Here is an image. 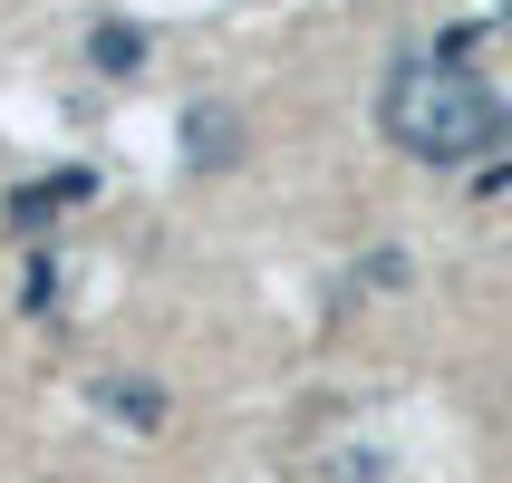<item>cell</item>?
<instances>
[{"label": "cell", "instance_id": "5", "mask_svg": "<svg viewBox=\"0 0 512 483\" xmlns=\"http://www.w3.org/2000/svg\"><path fill=\"white\" fill-rule=\"evenodd\" d=\"M107 406H116V416H136V426H155V416H165V397H155V387H107Z\"/></svg>", "mask_w": 512, "mask_h": 483}, {"label": "cell", "instance_id": "4", "mask_svg": "<svg viewBox=\"0 0 512 483\" xmlns=\"http://www.w3.org/2000/svg\"><path fill=\"white\" fill-rule=\"evenodd\" d=\"M78 194H87V174H58V184H20V194H10V223H20V232H39L58 203H78Z\"/></svg>", "mask_w": 512, "mask_h": 483}, {"label": "cell", "instance_id": "3", "mask_svg": "<svg viewBox=\"0 0 512 483\" xmlns=\"http://www.w3.org/2000/svg\"><path fill=\"white\" fill-rule=\"evenodd\" d=\"M87 58H97L107 78H136V68H145V29L136 20H97V29H87Z\"/></svg>", "mask_w": 512, "mask_h": 483}, {"label": "cell", "instance_id": "1", "mask_svg": "<svg viewBox=\"0 0 512 483\" xmlns=\"http://www.w3.org/2000/svg\"><path fill=\"white\" fill-rule=\"evenodd\" d=\"M377 126L416 165H484L493 145H512V97L455 58H397L377 87Z\"/></svg>", "mask_w": 512, "mask_h": 483}, {"label": "cell", "instance_id": "2", "mask_svg": "<svg viewBox=\"0 0 512 483\" xmlns=\"http://www.w3.org/2000/svg\"><path fill=\"white\" fill-rule=\"evenodd\" d=\"M184 165H242V116L232 107H184Z\"/></svg>", "mask_w": 512, "mask_h": 483}]
</instances>
